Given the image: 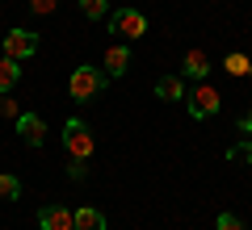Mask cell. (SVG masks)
<instances>
[{
	"label": "cell",
	"mask_w": 252,
	"mask_h": 230,
	"mask_svg": "<svg viewBox=\"0 0 252 230\" xmlns=\"http://www.w3.org/2000/svg\"><path fill=\"white\" fill-rule=\"evenodd\" d=\"M63 147H67V159H72V176L80 180L84 176V159H93V130L72 117V122L63 126Z\"/></svg>",
	"instance_id": "obj_1"
},
{
	"label": "cell",
	"mask_w": 252,
	"mask_h": 230,
	"mask_svg": "<svg viewBox=\"0 0 252 230\" xmlns=\"http://www.w3.org/2000/svg\"><path fill=\"white\" fill-rule=\"evenodd\" d=\"M105 71L101 67H93V63H84V67H76L72 71V80H67V92H72V101H93L101 88H105Z\"/></svg>",
	"instance_id": "obj_2"
},
{
	"label": "cell",
	"mask_w": 252,
	"mask_h": 230,
	"mask_svg": "<svg viewBox=\"0 0 252 230\" xmlns=\"http://www.w3.org/2000/svg\"><path fill=\"white\" fill-rule=\"evenodd\" d=\"M109 29L122 34L126 42H135V38L147 34V17H143L139 9H118V13H109Z\"/></svg>",
	"instance_id": "obj_3"
},
{
	"label": "cell",
	"mask_w": 252,
	"mask_h": 230,
	"mask_svg": "<svg viewBox=\"0 0 252 230\" xmlns=\"http://www.w3.org/2000/svg\"><path fill=\"white\" fill-rule=\"evenodd\" d=\"M185 101H189V117L193 122H206V117L219 113V88L215 84H198L193 97H185Z\"/></svg>",
	"instance_id": "obj_4"
},
{
	"label": "cell",
	"mask_w": 252,
	"mask_h": 230,
	"mask_svg": "<svg viewBox=\"0 0 252 230\" xmlns=\"http://www.w3.org/2000/svg\"><path fill=\"white\" fill-rule=\"evenodd\" d=\"M4 54H9V59H30V54L38 51V34H30V29H9V34H4Z\"/></svg>",
	"instance_id": "obj_5"
},
{
	"label": "cell",
	"mask_w": 252,
	"mask_h": 230,
	"mask_svg": "<svg viewBox=\"0 0 252 230\" xmlns=\"http://www.w3.org/2000/svg\"><path fill=\"white\" fill-rule=\"evenodd\" d=\"M38 226L42 230H76V213L63 209V205H46V209L38 213Z\"/></svg>",
	"instance_id": "obj_6"
},
{
	"label": "cell",
	"mask_w": 252,
	"mask_h": 230,
	"mask_svg": "<svg viewBox=\"0 0 252 230\" xmlns=\"http://www.w3.org/2000/svg\"><path fill=\"white\" fill-rule=\"evenodd\" d=\"M17 134L30 142V147H42V138H46V122L38 113H21L17 117Z\"/></svg>",
	"instance_id": "obj_7"
},
{
	"label": "cell",
	"mask_w": 252,
	"mask_h": 230,
	"mask_svg": "<svg viewBox=\"0 0 252 230\" xmlns=\"http://www.w3.org/2000/svg\"><path fill=\"white\" fill-rule=\"evenodd\" d=\"M126 67H130V46L126 42H114L105 51V76H126Z\"/></svg>",
	"instance_id": "obj_8"
},
{
	"label": "cell",
	"mask_w": 252,
	"mask_h": 230,
	"mask_svg": "<svg viewBox=\"0 0 252 230\" xmlns=\"http://www.w3.org/2000/svg\"><path fill=\"white\" fill-rule=\"evenodd\" d=\"M72 213H76V230H105V213L93 209V205H80Z\"/></svg>",
	"instance_id": "obj_9"
},
{
	"label": "cell",
	"mask_w": 252,
	"mask_h": 230,
	"mask_svg": "<svg viewBox=\"0 0 252 230\" xmlns=\"http://www.w3.org/2000/svg\"><path fill=\"white\" fill-rule=\"evenodd\" d=\"M156 97L160 101H185V80H181V76H164V80L156 84Z\"/></svg>",
	"instance_id": "obj_10"
},
{
	"label": "cell",
	"mask_w": 252,
	"mask_h": 230,
	"mask_svg": "<svg viewBox=\"0 0 252 230\" xmlns=\"http://www.w3.org/2000/svg\"><path fill=\"white\" fill-rule=\"evenodd\" d=\"M17 80H21V63L9 59V54H0V92H9Z\"/></svg>",
	"instance_id": "obj_11"
},
{
	"label": "cell",
	"mask_w": 252,
	"mask_h": 230,
	"mask_svg": "<svg viewBox=\"0 0 252 230\" xmlns=\"http://www.w3.org/2000/svg\"><path fill=\"white\" fill-rule=\"evenodd\" d=\"M206 71H210V59H206V51H185V76L202 80Z\"/></svg>",
	"instance_id": "obj_12"
},
{
	"label": "cell",
	"mask_w": 252,
	"mask_h": 230,
	"mask_svg": "<svg viewBox=\"0 0 252 230\" xmlns=\"http://www.w3.org/2000/svg\"><path fill=\"white\" fill-rule=\"evenodd\" d=\"M0 197H4V201H17L21 197V180L13 176V172H0Z\"/></svg>",
	"instance_id": "obj_13"
},
{
	"label": "cell",
	"mask_w": 252,
	"mask_h": 230,
	"mask_svg": "<svg viewBox=\"0 0 252 230\" xmlns=\"http://www.w3.org/2000/svg\"><path fill=\"white\" fill-rule=\"evenodd\" d=\"M248 67H252V59L244 51H231L227 54V76H248Z\"/></svg>",
	"instance_id": "obj_14"
},
{
	"label": "cell",
	"mask_w": 252,
	"mask_h": 230,
	"mask_svg": "<svg viewBox=\"0 0 252 230\" xmlns=\"http://www.w3.org/2000/svg\"><path fill=\"white\" fill-rule=\"evenodd\" d=\"M80 13L89 21H101V17H109V4L105 0H80Z\"/></svg>",
	"instance_id": "obj_15"
},
{
	"label": "cell",
	"mask_w": 252,
	"mask_h": 230,
	"mask_svg": "<svg viewBox=\"0 0 252 230\" xmlns=\"http://www.w3.org/2000/svg\"><path fill=\"white\" fill-rule=\"evenodd\" d=\"M0 117H13V122H17V117H21V109H17V101H13L9 92H0Z\"/></svg>",
	"instance_id": "obj_16"
},
{
	"label": "cell",
	"mask_w": 252,
	"mask_h": 230,
	"mask_svg": "<svg viewBox=\"0 0 252 230\" xmlns=\"http://www.w3.org/2000/svg\"><path fill=\"white\" fill-rule=\"evenodd\" d=\"M215 230H244V222L235 218V213H219V222H215Z\"/></svg>",
	"instance_id": "obj_17"
},
{
	"label": "cell",
	"mask_w": 252,
	"mask_h": 230,
	"mask_svg": "<svg viewBox=\"0 0 252 230\" xmlns=\"http://www.w3.org/2000/svg\"><path fill=\"white\" fill-rule=\"evenodd\" d=\"M55 4H59V0H30V9H34L38 17H46V13H55Z\"/></svg>",
	"instance_id": "obj_18"
},
{
	"label": "cell",
	"mask_w": 252,
	"mask_h": 230,
	"mask_svg": "<svg viewBox=\"0 0 252 230\" xmlns=\"http://www.w3.org/2000/svg\"><path fill=\"white\" fill-rule=\"evenodd\" d=\"M248 147H252V138H248Z\"/></svg>",
	"instance_id": "obj_19"
}]
</instances>
